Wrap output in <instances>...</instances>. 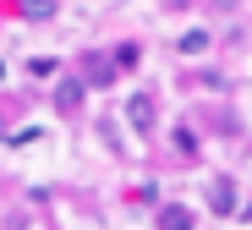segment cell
I'll list each match as a JSON object with an SVG mask.
<instances>
[{
  "mask_svg": "<svg viewBox=\"0 0 252 230\" xmlns=\"http://www.w3.org/2000/svg\"><path fill=\"white\" fill-rule=\"evenodd\" d=\"M82 94H88V82H82V77H61V82H55V110L71 115V110L82 104Z\"/></svg>",
  "mask_w": 252,
  "mask_h": 230,
  "instance_id": "6da1fadb",
  "label": "cell"
},
{
  "mask_svg": "<svg viewBox=\"0 0 252 230\" xmlns=\"http://www.w3.org/2000/svg\"><path fill=\"white\" fill-rule=\"evenodd\" d=\"M208 208H214V214H236L241 208V197H236V181H214V187H208Z\"/></svg>",
  "mask_w": 252,
  "mask_h": 230,
  "instance_id": "7a4b0ae2",
  "label": "cell"
},
{
  "mask_svg": "<svg viewBox=\"0 0 252 230\" xmlns=\"http://www.w3.org/2000/svg\"><path fill=\"white\" fill-rule=\"evenodd\" d=\"M126 121L148 137V131H154V99H148V94H132V99H126Z\"/></svg>",
  "mask_w": 252,
  "mask_h": 230,
  "instance_id": "3957f363",
  "label": "cell"
},
{
  "mask_svg": "<svg viewBox=\"0 0 252 230\" xmlns=\"http://www.w3.org/2000/svg\"><path fill=\"white\" fill-rule=\"evenodd\" d=\"M197 219H192V208H181V203H159V230H192Z\"/></svg>",
  "mask_w": 252,
  "mask_h": 230,
  "instance_id": "277c9868",
  "label": "cell"
},
{
  "mask_svg": "<svg viewBox=\"0 0 252 230\" xmlns=\"http://www.w3.org/2000/svg\"><path fill=\"white\" fill-rule=\"evenodd\" d=\"M110 77H115V71H110V55H88V82H94V88H104Z\"/></svg>",
  "mask_w": 252,
  "mask_h": 230,
  "instance_id": "5b68a950",
  "label": "cell"
},
{
  "mask_svg": "<svg viewBox=\"0 0 252 230\" xmlns=\"http://www.w3.org/2000/svg\"><path fill=\"white\" fill-rule=\"evenodd\" d=\"M110 61H115V71H132V66L143 61V50H137V44H121V50H115Z\"/></svg>",
  "mask_w": 252,
  "mask_h": 230,
  "instance_id": "8992f818",
  "label": "cell"
},
{
  "mask_svg": "<svg viewBox=\"0 0 252 230\" xmlns=\"http://www.w3.org/2000/svg\"><path fill=\"white\" fill-rule=\"evenodd\" d=\"M28 6V22H50L55 17V0H22Z\"/></svg>",
  "mask_w": 252,
  "mask_h": 230,
  "instance_id": "52a82bcc",
  "label": "cell"
},
{
  "mask_svg": "<svg viewBox=\"0 0 252 230\" xmlns=\"http://www.w3.org/2000/svg\"><path fill=\"white\" fill-rule=\"evenodd\" d=\"M181 50H187V55L208 50V33H203V28H187V33H181Z\"/></svg>",
  "mask_w": 252,
  "mask_h": 230,
  "instance_id": "ba28073f",
  "label": "cell"
},
{
  "mask_svg": "<svg viewBox=\"0 0 252 230\" xmlns=\"http://www.w3.org/2000/svg\"><path fill=\"white\" fill-rule=\"evenodd\" d=\"M176 148H181V154H197V137H192L187 126H176Z\"/></svg>",
  "mask_w": 252,
  "mask_h": 230,
  "instance_id": "9c48e42d",
  "label": "cell"
},
{
  "mask_svg": "<svg viewBox=\"0 0 252 230\" xmlns=\"http://www.w3.org/2000/svg\"><path fill=\"white\" fill-rule=\"evenodd\" d=\"M28 71H33V77H50V71H55V61H50V55H38V61H28Z\"/></svg>",
  "mask_w": 252,
  "mask_h": 230,
  "instance_id": "30bf717a",
  "label": "cell"
},
{
  "mask_svg": "<svg viewBox=\"0 0 252 230\" xmlns=\"http://www.w3.org/2000/svg\"><path fill=\"white\" fill-rule=\"evenodd\" d=\"M247 219H252V208H247Z\"/></svg>",
  "mask_w": 252,
  "mask_h": 230,
  "instance_id": "8fae6325",
  "label": "cell"
}]
</instances>
